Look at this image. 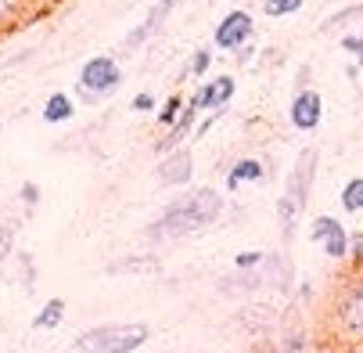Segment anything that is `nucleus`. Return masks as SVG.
<instances>
[{"label": "nucleus", "instance_id": "1", "mask_svg": "<svg viewBox=\"0 0 363 353\" xmlns=\"http://www.w3.org/2000/svg\"><path fill=\"white\" fill-rule=\"evenodd\" d=\"M220 213H223V198L213 188H198L194 195L173 202L162 213V220L155 224V234L159 238H187V234L205 231Z\"/></svg>", "mask_w": 363, "mask_h": 353}, {"label": "nucleus", "instance_id": "7", "mask_svg": "<svg viewBox=\"0 0 363 353\" xmlns=\"http://www.w3.org/2000/svg\"><path fill=\"white\" fill-rule=\"evenodd\" d=\"M230 97H234V80H230V76H216V80H209V83H201L191 101L198 105V112H216V109L227 105Z\"/></svg>", "mask_w": 363, "mask_h": 353}, {"label": "nucleus", "instance_id": "19", "mask_svg": "<svg viewBox=\"0 0 363 353\" xmlns=\"http://www.w3.org/2000/svg\"><path fill=\"white\" fill-rule=\"evenodd\" d=\"M342 47H345V50H352V55H356V62L363 65V33H352V36H342Z\"/></svg>", "mask_w": 363, "mask_h": 353}, {"label": "nucleus", "instance_id": "21", "mask_svg": "<svg viewBox=\"0 0 363 353\" xmlns=\"http://www.w3.org/2000/svg\"><path fill=\"white\" fill-rule=\"evenodd\" d=\"M255 264H263V252H241V256L234 260L238 271H248V267H255Z\"/></svg>", "mask_w": 363, "mask_h": 353}, {"label": "nucleus", "instance_id": "16", "mask_svg": "<svg viewBox=\"0 0 363 353\" xmlns=\"http://www.w3.org/2000/svg\"><path fill=\"white\" fill-rule=\"evenodd\" d=\"M306 0H263V11L270 18H284V15H295Z\"/></svg>", "mask_w": 363, "mask_h": 353}, {"label": "nucleus", "instance_id": "3", "mask_svg": "<svg viewBox=\"0 0 363 353\" xmlns=\"http://www.w3.org/2000/svg\"><path fill=\"white\" fill-rule=\"evenodd\" d=\"M313 170H317V148H306L298 156V163H295V170H291V177H288V184H284L281 202H277V220H281L284 238H291L298 220H302L306 198H309V184H313Z\"/></svg>", "mask_w": 363, "mask_h": 353}, {"label": "nucleus", "instance_id": "17", "mask_svg": "<svg viewBox=\"0 0 363 353\" xmlns=\"http://www.w3.org/2000/svg\"><path fill=\"white\" fill-rule=\"evenodd\" d=\"M180 112H184V105H180V94H173L166 105H162V112H159V123L162 126H173L177 119H180Z\"/></svg>", "mask_w": 363, "mask_h": 353}, {"label": "nucleus", "instance_id": "10", "mask_svg": "<svg viewBox=\"0 0 363 353\" xmlns=\"http://www.w3.org/2000/svg\"><path fill=\"white\" fill-rule=\"evenodd\" d=\"M177 4H180V0H159V4H155V8L147 11V18H144V22H140V26H137V29L126 36V43H123V47H126V50H137V47H140L147 36L159 33V26L169 18V11H173Z\"/></svg>", "mask_w": 363, "mask_h": 353}, {"label": "nucleus", "instance_id": "4", "mask_svg": "<svg viewBox=\"0 0 363 353\" xmlns=\"http://www.w3.org/2000/svg\"><path fill=\"white\" fill-rule=\"evenodd\" d=\"M119 83H123V69H119V62L108 58V55H97V58H90V62L79 69V94H83V101L108 97Z\"/></svg>", "mask_w": 363, "mask_h": 353}, {"label": "nucleus", "instance_id": "22", "mask_svg": "<svg viewBox=\"0 0 363 353\" xmlns=\"http://www.w3.org/2000/svg\"><path fill=\"white\" fill-rule=\"evenodd\" d=\"M11 245H15V234H11L8 227H0V264L11 256Z\"/></svg>", "mask_w": 363, "mask_h": 353}, {"label": "nucleus", "instance_id": "23", "mask_svg": "<svg viewBox=\"0 0 363 353\" xmlns=\"http://www.w3.org/2000/svg\"><path fill=\"white\" fill-rule=\"evenodd\" d=\"M133 112H155V97L151 94H137L133 97Z\"/></svg>", "mask_w": 363, "mask_h": 353}, {"label": "nucleus", "instance_id": "8", "mask_svg": "<svg viewBox=\"0 0 363 353\" xmlns=\"http://www.w3.org/2000/svg\"><path fill=\"white\" fill-rule=\"evenodd\" d=\"M191 173H194L191 148H173L169 156L162 159V166H159V180H162V184H169V188L187 184V180H191Z\"/></svg>", "mask_w": 363, "mask_h": 353}, {"label": "nucleus", "instance_id": "13", "mask_svg": "<svg viewBox=\"0 0 363 353\" xmlns=\"http://www.w3.org/2000/svg\"><path fill=\"white\" fill-rule=\"evenodd\" d=\"M342 314H345V325H349L356 335H363V281L349 292V299H345Z\"/></svg>", "mask_w": 363, "mask_h": 353}, {"label": "nucleus", "instance_id": "6", "mask_svg": "<svg viewBox=\"0 0 363 353\" xmlns=\"http://www.w3.org/2000/svg\"><path fill=\"white\" fill-rule=\"evenodd\" d=\"M291 126L295 130H317L320 116H324V101L317 90H298L295 101H291Z\"/></svg>", "mask_w": 363, "mask_h": 353}, {"label": "nucleus", "instance_id": "5", "mask_svg": "<svg viewBox=\"0 0 363 353\" xmlns=\"http://www.w3.org/2000/svg\"><path fill=\"white\" fill-rule=\"evenodd\" d=\"M248 36H252V15L248 11H230L220 26H216V47H223V50H238V47H245L248 43Z\"/></svg>", "mask_w": 363, "mask_h": 353}, {"label": "nucleus", "instance_id": "15", "mask_svg": "<svg viewBox=\"0 0 363 353\" xmlns=\"http://www.w3.org/2000/svg\"><path fill=\"white\" fill-rule=\"evenodd\" d=\"M342 210H349V213L363 210V177H356V180H349L342 188Z\"/></svg>", "mask_w": 363, "mask_h": 353}, {"label": "nucleus", "instance_id": "2", "mask_svg": "<svg viewBox=\"0 0 363 353\" xmlns=\"http://www.w3.org/2000/svg\"><path fill=\"white\" fill-rule=\"evenodd\" d=\"M151 339V328L140 321H123V325H97L69 346V353H133Z\"/></svg>", "mask_w": 363, "mask_h": 353}, {"label": "nucleus", "instance_id": "12", "mask_svg": "<svg viewBox=\"0 0 363 353\" xmlns=\"http://www.w3.org/2000/svg\"><path fill=\"white\" fill-rule=\"evenodd\" d=\"M248 180H263V163L259 159H238L227 173V188H238V184H248Z\"/></svg>", "mask_w": 363, "mask_h": 353}, {"label": "nucleus", "instance_id": "14", "mask_svg": "<svg viewBox=\"0 0 363 353\" xmlns=\"http://www.w3.org/2000/svg\"><path fill=\"white\" fill-rule=\"evenodd\" d=\"M65 317V299H47L43 310L33 317V328H58Z\"/></svg>", "mask_w": 363, "mask_h": 353}, {"label": "nucleus", "instance_id": "20", "mask_svg": "<svg viewBox=\"0 0 363 353\" xmlns=\"http://www.w3.org/2000/svg\"><path fill=\"white\" fill-rule=\"evenodd\" d=\"M18 8H22V0H0V29H4V26L15 18Z\"/></svg>", "mask_w": 363, "mask_h": 353}, {"label": "nucleus", "instance_id": "9", "mask_svg": "<svg viewBox=\"0 0 363 353\" xmlns=\"http://www.w3.org/2000/svg\"><path fill=\"white\" fill-rule=\"evenodd\" d=\"M313 241H320L324 252H328V256H335V260H342L345 249H349V234L342 231V224L335 217H320L313 224Z\"/></svg>", "mask_w": 363, "mask_h": 353}, {"label": "nucleus", "instance_id": "18", "mask_svg": "<svg viewBox=\"0 0 363 353\" xmlns=\"http://www.w3.org/2000/svg\"><path fill=\"white\" fill-rule=\"evenodd\" d=\"M209 62H213V55H209V47H201V50H194V62H191V72H194V76H205V72H209Z\"/></svg>", "mask_w": 363, "mask_h": 353}, {"label": "nucleus", "instance_id": "24", "mask_svg": "<svg viewBox=\"0 0 363 353\" xmlns=\"http://www.w3.org/2000/svg\"><path fill=\"white\" fill-rule=\"evenodd\" d=\"M22 198H26V202H36V198H40V188H36V184H22Z\"/></svg>", "mask_w": 363, "mask_h": 353}, {"label": "nucleus", "instance_id": "11", "mask_svg": "<svg viewBox=\"0 0 363 353\" xmlns=\"http://www.w3.org/2000/svg\"><path fill=\"white\" fill-rule=\"evenodd\" d=\"M72 112H76V105H72V97L65 90H55V94L43 101V119L47 123H69Z\"/></svg>", "mask_w": 363, "mask_h": 353}]
</instances>
